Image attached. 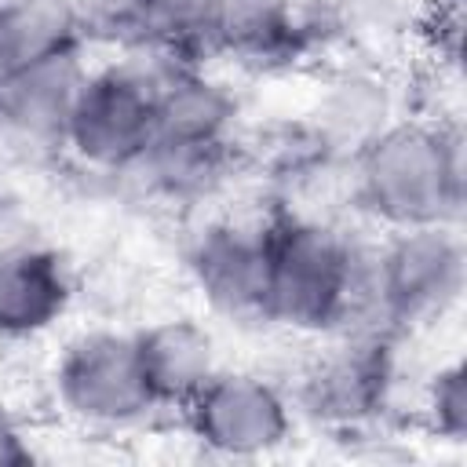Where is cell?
Segmentation results:
<instances>
[{"label":"cell","instance_id":"obj_8","mask_svg":"<svg viewBox=\"0 0 467 467\" xmlns=\"http://www.w3.org/2000/svg\"><path fill=\"white\" fill-rule=\"evenodd\" d=\"M186 270L204 303L230 321H266L270 219H215L186 248Z\"/></svg>","mask_w":467,"mask_h":467},{"label":"cell","instance_id":"obj_15","mask_svg":"<svg viewBox=\"0 0 467 467\" xmlns=\"http://www.w3.org/2000/svg\"><path fill=\"white\" fill-rule=\"evenodd\" d=\"M84 18L73 0H0V66L80 51Z\"/></svg>","mask_w":467,"mask_h":467},{"label":"cell","instance_id":"obj_17","mask_svg":"<svg viewBox=\"0 0 467 467\" xmlns=\"http://www.w3.org/2000/svg\"><path fill=\"white\" fill-rule=\"evenodd\" d=\"M431 0H339L336 4V22L347 33H368V36H387L398 33L405 22H412V11L427 18Z\"/></svg>","mask_w":467,"mask_h":467},{"label":"cell","instance_id":"obj_9","mask_svg":"<svg viewBox=\"0 0 467 467\" xmlns=\"http://www.w3.org/2000/svg\"><path fill=\"white\" fill-rule=\"evenodd\" d=\"M84 77L80 51L0 66V135L29 146H62Z\"/></svg>","mask_w":467,"mask_h":467},{"label":"cell","instance_id":"obj_4","mask_svg":"<svg viewBox=\"0 0 467 467\" xmlns=\"http://www.w3.org/2000/svg\"><path fill=\"white\" fill-rule=\"evenodd\" d=\"M157 135L153 55L88 69L66 120L62 146L91 171L131 175Z\"/></svg>","mask_w":467,"mask_h":467},{"label":"cell","instance_id":"obj_14","mask_svg":"<svg viewBox=\"0 0 467 467\" xmlns=\"http://www.w3.org/2000/svg\"><path fill=\"white\" fill-rule=\"evenodd\" d=\"M219 0H124L120 22L139 51L201 62L212 55Z\"/></svg>","mask_w":467,"mask_h":467},{"label":"cell","instance_id":"obj_11","mask_svg":"<svg viewBox=\"0 0 467 467\" xmlns=\"http://www.w3.org/2000/svg\"><path fill=\"white\" fill-rule=\"evenodd\" d=\"M146 383L157 409H186L190 398L219 372L212 332L193 317H164L135 332Z\"/></svg>","mask_w":467,"mask_h":467},{"label":"cell","instance_id":"obj_12","mask_svg":"<svg viewBox=\"0 0 467 467\" xmlns=\"http://www.w3.org/2000/svg\"><path fill=\"white\" fill-rule=\"evenodd\" d=\"M306 29L292 0H219L212 55H230L255 69L285 66L303 51Z\"/></svg>","mask_w":467,"mask_h":467},{"label":"cell","instance_id":"obj_3","mask_svg":"<svg viewBox=\"0 0 467 467\" xmlns=\"http://www.w3.org/2000/svg\"><path fill=\"white\" fill-rule=\"evenodd\" d=\"M467 248L460 223L387 230L372 248V310L376 325L401 336L441 321L463 296Z\"/></svg>","mask_w":467,"mask_h":467},{"label":"cell","instance_id":"obj_18","mask_svg":"<svg viewBox=\"0 0 467 467\" xmlns=\"http://www.w3.org/2000/svg\"><path fill=\"white\" fill-rule=\"evenodd\" d=\"M33 463V445L18 420L0 405V467H26Z\"/></svg>","mask_w":467,"mask_h":467},{"label":"cell","instance_id":"obj_10","mask_svg":"<svg viewBox=\"0 0 467 467\" xmlns=\"http://www.w3.org/2000/svg\"><path fill=\"white\" fill-rule=\"evenodd\" d=\"M73 299L66 263L51 248L7 244L0 248V336L26 339L47 332Z\"/></svg>","mask_w":467,"mask_h":467},{"label":"cell","instance_id":"obj_7","mask_svg":"<svg viewBox=\"0 0 467 467\" xmlns=\"http://www.w3.org/2000/svg\"><path fill=\"white\" fill-rule=\"evenodd\" d=\"M339 347L321 354L299 383V405L310 420L354 431L372 423L394 387V332L350 328Z\"/></svg>","mask_w":467,"mask_h":467},{"label":"cell","instance_id":"obj_1","mask_svg":"<svg viewBox=\"0 0 467 467\" xmlns=\"http://www.w3.org/2000/svg\"><path fill=\"white\" fill-rule=\"evenodd\" d=\"M350 201L383 230L460 223L467 204V146L456 120L398 117L350 161Z\"/></svg>","mask_w":467,"mask_h":467},{"label":"cell","instance_id":"obj_2","mask_svg":"<svg viewBox=\"0 0 467 467\" xmlns=\"http://www.w3.org/2000/svg\"><path fill=\"white\" fill-rule=\"evenodd\" d=\"M266 321L306 336L379 328L372 310V248L314 215H270Z\"/></svg>","mask_w":467,"mask_h":467},{"label":"cell","instance_id":"obj_13","mask_svg":"<svg viewBox=\"0 0 467 467\" xmlns=\"http://www.w3.org/2000/svg\"><path fill=\"white\" fill-rule=\"evenodd\" d=\"M390 120H398V117H394V99H390L387 84L372 73L347 69L317 99L310 135L321 142V150L328 157L350 161Z\"/></svg>","mask_w":467,"mask_h":467},{"label":"cell","instance_id":"obj_5","mask_svg":"<svg viewBox=\"0 0 467 467\" xmlns=\"http://www.w3.org/2000/svg\"><path fill=\"white\" fill-rule=\"evenodd\" d=\"M58 405L88 427H131L157 412L135 332H84L55 365Z\"/></svg>","mask_w":467,"mask_h":467},{"label":"cell","instance_id":"obj_6","mask_svg":"<svg viewBox=\"0 0 467 467\" xmlns=\"http://www.w3.org/2000/svg\"><path fill=\"white\" fill-rule=\"evenodd\" d=\"M186 431L215 456L252 460L281 449L292 434L288 398L255 372L219 368L182 409Z\"/></svg>","mask_w":467,"mask_h":467},{"label":"cell","instance_id":"obj_16","mask_svg":"<svg viewBox=\"0 0 467 467\" xmlns=\"http://www.w3.org/2000/svg\"><path fill=\"white\" fill-rule=\"evenodd\" d=\"M423 416L431 431L445 441H463L467 434V372L460 361L438 365L423 390Z\"/></svg>","mask_w":467,"mask_h":467}]
</instances>
